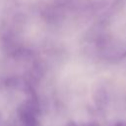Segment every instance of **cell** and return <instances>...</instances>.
<instances>
[{"instance_id":"6da1fadb","label":"cell","mask_w":126,"mask_h":126,"mask_svg":"<svg viewBox=\"0 0 126 126\" xmlns=\"http://www.w3.org/2000/svg\"><path fill=\"white\" fill-rule=\"evenodd\" d=\"M94 101L97 108H104L108 103V94L105 89L99 88L94 94Z\"/></svg>"},{"instance_id":"277c9868","label":"cell","mask_w":126,"mask_h":126,"mask_svg":"<svg viewBox=\"0 0 126 126\" xmlns=\"http://www.w3.org/2000/svg\"><path fill=\"white\" fill-rule=\"evenodd\" d=\"M113 126H126V122H123V121H119V122H116Z\"/></svg>"},{"instance_id":"7a4b0ae2","label":"cell","mask_w":126,"mask_h":126,"mask_svg":"<svg viewBox=\"0 0 126 126\" xmlns=\"http://www.w3.org/2000/svg\"><path fill=\"white\" fill-rule=\"evenodd\" d=\"M82 126H100V124L98 122H96V121H92V122H89V123L84 124Z\"/></svg>"},{"instance_id":"3957f363","label":"cell","mask_w":126,"mask_h":126,"mask_svg":"<svg viewBox=\"0 0 126 126\" xmlns=\"http://www.w3.org/2000/svg\"><path fill=\"white\" fill-rule=\"evenodd\" d=\"M65 126H80V125H78L75 121H69Z\"/></svg>"}]
</instances>
